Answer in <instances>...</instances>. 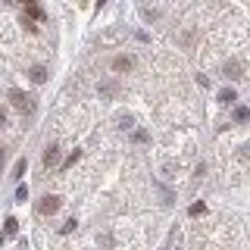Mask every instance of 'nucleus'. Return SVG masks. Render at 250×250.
Segmentation results:
<instances>
[{
	"label": "nucleus",
	"mask_w": 250,
	"mask_h": 250,
	"mask_svg": "<svg viewBox=\"0 0 250 250\" xmlns=\"http://www.w3.org/2000/svg\"><path fill=\"white\" fill-rule=\"evenodd\" d=\"M10 104H13V109H19V113H31V109H35V97L25 94V91H19V88H13L10 91Z\"/></svg>",
	"instance_id": "obj_1"
},
{
	"label": "nucleus",
	"mask_w": 250,
	"mask_h": 250,
	"mask_svg": "<svg viewBox=\"0 0 250 250\" xmlns=\"http://www.w3.org/2000/svg\"><path fill=\"white\" fill-rule=\"evenodd\" d=\"M60 209V197H53V194H47V197L38 203V216H53Z\"/></svg>",
	"instance_id": "obj_2"
},
{
	"label": "nucleus",
	"mask_w": 250,
	"mask_h": 250,
	"mask_svg": "<svg viewBox=\"0 0 250 250\" xmlns=\"http://www.w3.org/2000/svg\"><path fill=\"white\" fill-rule=\"evenodd\" d=\"M135 62H131V57H116L113 60V72H125V69H131Z\"/></svg>",
	"instance_id": "obj_3"
},
{
	"label": "nucleus",
	"mask_w": 250,
	"mask_h": 250,
	"mask_svg": "<svg viewBox=\"0 0 250 250\" xmlns=\"http://www.w3.org/2000/svg\"><path fill=\"white\" fill-rule=\"evenodd\" d=\"M60 160V147H47V150H44V166H53V163H57Z\"/></svg>",
	"instance_id": "obj_4"
},
{
	"label": "nucleus",
	"mask_w": 250,
	"mask_h": 250,
	"mask_svg": "<svg viewBox=\"0 0 250 250\" xmlns=\"http://www.w3.org/2000/svg\"><path fill=\"white\" fill-rule=\"evenodd\" d=\"M25 166H28V163H25V156H22V160H16V166H13V178H16V182H19V178L25 175Z\"/></svg>",
	"instance_id": "obj_5"
},
{
	"label": "nucleus",
	"mask_w": 250,
	"mask_h": 250,
	"mask_svg": "<svg viewBox=\"0 0 250 250\" xmlns=\"http://www.w3.org/2000/svg\"><path fill=\"white\" fill-rule=\"evenodd\" d=\"M25 13H28V19H44V10H41L38 3H28V6H25Z\"/></svg>",
	"instance_id": "obj_6"
},
{
	"label": "nucleus",
	"mask_w": 250,
	"mask_h": 250,
	"mask_svg": "<svg viewBox=\"0 0 250 250\" xmlns=\"http://www.w3.org/2000/svg\"><path fill=\"white\" fill-rule=\"evenodd\" d=\"M219 100H222L225 106H231V104H234V91H231V88H222V91H219Z\"/></svg>",
	"instance_id": "obj_7"
},
{
	"label": "nucleus",
	"mask_w": 250,
	"mask_h": 250,
	"mask_svg": "<svg viewBox=\"0 0 250 250\" xmlns=\"http://www.w3.org/2000/svg\"><path fill=\"white\" fill-rule=\"evenodd\" d=\"M231 119H234V122H247V119H250V109H247V106H238Z\"/></svg>",
	"instance_id": "obj_8"
},
{
	"label": "nucleus",
	"mask_w": 250,
	"mask_h": 250,
	"mask_svg": "<svg viewBox=\"0 0 250 250\" xmlns=\"http://www.w3.org/2000/svg\"><path fill=\"white\" fill-rule=\"evenodd\" d=\"M44 78H47V72H44V66H35V69H31V82H35V84H41Z\"/></svg>",
	"instance_id": "obj_9"
},
{
	"label": "nucleus",
	"mask_w": 250,
	"mask_h": 250,
	"mask_svg": "<svg viewBox=\"0 0 250 250\" xmlns=\"http://www.w3.org/2000/svg\"><path fill=\"white\" fill-rule=\"evenodd\" d=\"M225 72H229L231 78H241V62H229V66H225Z\"/></svg>",
	"instance_id": "obj_10"
},
{
	"label": "nucleus",
	"mask_w": 250,
	"mask_h": 250,
	"mask_svg": "<svg viewBox=\"0 0 250 250\" xmlns=\"http://www.w3.org/2000/svg\"><path fill=\"white\" fill-rule=\"evenodd\" d=\"M16 200H19V203H25V200H28V188H25V185L16 188Z\"/></svg>",
	"instance_id": "obj_11"
},
{
	"label": "nucleus",
	"mask_w": 250,
	"mask_h": 250,
	"mask_svg": "<svg viewBox=\"0 0 250 250\" xmlns=\"http://www.w3.org/2000/svg\"><path fill=\"white\" fill-rule=\"evenodd\" d=\"M16 231H19V222L10 216V219H6V234H16Z\"/></svg>",
	"instance_id": "obj_12"
},
{
	"label": "nucleus",
	"mask_w": 250,
	"mask_h": 250,
	"mask_svg": "<svg viewBox=\"0 0 250 250\" xmlns=\"http://www.w3.org/2000/svg\"><path fill=\"white\" fill-rule=\"evenodd\" d=\"M188 213H191V216H203V213H207V207H203V203H194Z\"/></svg>",
	"instance_id": "obj_13"
},
{
	"label": "nucleus",
	"mask_w": 250,
	"mask_h": 250,
	"mask_svg": "<svg viewBox=\"0 0 250 250\" xmlns=\"http://www.w3.org/2000/svg\"><path fill=\"white\" fill-rule=\"evenodd\" d=\"M78 156H82V150H75V153H69V160H66V169H69V166H75V163H78Z\"/></svg>",
	"instance_id": "obj_14"
},
{
	"label": "nucleus",
	"mask_w": 250,
	"mask_h": 250,
	"mask_svg": "<svg viewBox=\"0 0 250 250\" xmlns=\"http://www.w3.org/2000/svg\"><path fill=\"white\" fill-rule=\"evenodd\" d=\"M19 3H25V6H28V3H38V0H19Z\"/></svg>",
	"instance_id": "obj_15"
},
{
	"label": "nucleus",
	"mask_w": 250,
	"mask_h": 250,
	"mask_svg": "<svg viewBox=\"0 0 250 250\" xmlns=\"http://www.w3.org/2000/svg\"><path fill=\"white\" fill-rule=\"evenodd\" d=\"M104 3H106V0H97V6H104Z\"/></svg>",
	"instance_id": "obj_16"
},
{
	"label": "nucleus",
	"mask_w": 250,
	"mask_h": 250,
	"mask_svg": "<svg viewBox=\"0 0 250 250\" xmlns=\"http://www.w3.org/2000/svg\"><path fill=\"white\" fill-rule=\"evenodd\" d=\"M0 244H3V234H0Z\"/></svg>",
	"instance_id": "obj_17"
}]
</instances>
